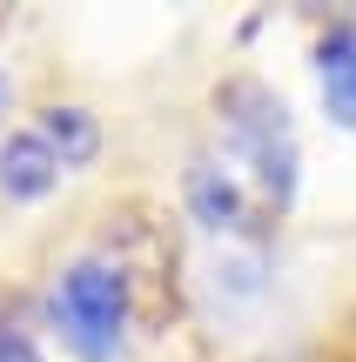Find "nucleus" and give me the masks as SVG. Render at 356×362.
Returning a JSON list of instances; mask_svg holds the SVG:
<instances>
[{
    "mask_svg": "<svg viewBox=\"0 0 356 362\" xmlns=\"http://www.w3.org/2000/svg\"><path fill=\"white\" fill-rule=\"evenodd\" d=\"M215 121H222V155L236 168H249L255 194L276 215L296 208V194H303V141H296L289 101L263 74H236L215 88Z\"/></svg>",
    "mask_w": 356,
    "mask_h": 362,
    "instance_id": "1",
    "label": "nucleus"
},
{
    "mask_svg": "<svg viewBox=\"0 0 356 362\" xmlns=\"http://www.w3.org/2000/svg\"><path fill=\"white\" fill-rule=\"evenodd\" d=\"M47 322L74 362H121L134 329V282L108 255H74L47 288Z\"/></svg>",
    "mask_w": 356,
    "mask_h": 362,
    "instance_id": "2",
    "label": "nucleus"
},
{
    "mask_svg": "<svg viewBox=\"0 0 356 362\" xmlns=\"http://www.w3.org/2000/svg\"><path fill=\"white\" fill-rule=\"evenodd\" d=\"M309 74H316L323 121L343 128V134H356V21H350V13H336V21L316 34V47H309Z\"/></svg>",
    "mask_w": 356,
    "mask_h": 362,
    "instance_id": "3",
    "label": "nucleus"
},
{
    "mask_svg": "<svg viewBox=\"0 0 356 362\" xmlns=\"http://www.w3.org/2000/svg\"><path fill=\"white\" fill-rule=\"evenodd\" d=\"M182 202H188V215H195L209 235H263L255 202L242 194V181L229 175L222 161H195V168L182 175Z\"/></svg>",
    "mask_w": 356,
    "mask_h": 362,
    "instance_id": "4",
    "label": "nucleus"
},
{
    "mask_svg": "<svg viewBox=\"0 0 356 362\" xmlns=\"http://www.w3.org/2000/svg\"><path fill=\"white\" fill-rule=\"evenodd\" d=\"M61 155H54L47 141H40V128H7L0 134V194L21 208L47 202L54 188H61Z\"/></svg>",
    "mask_w": 356,
    "mask_h": 362,
    "instance_id": "5",
    "label": "nucleus"
},
{
    "mask_svg": "<svg viewBox=\"0 0 356 362\" xmlns=\"http://www.w3.org/2000/svg\"><path fill=\"white\" fill-rule=\"evenodd\" d=\"M40 141L61 155V168L67 175H81V168H94L101 161V121H94V107H81V101H54V107H40Z\"/></svg>",
    "mask_w": 356,
    "mask_h": 362,
    "instance_id": "6",
    "label": "nucleus"
},
{
    "mask_svg": "<svg viewBox=\"0 0 356 362\" xmlns=\"http://www.w3.org/2000/svg\"><path fill=\"white\" fill-rule=\"evenodd\" d=\"M0 362H47V356H40L21 329H0Z\"/></svg>",
    "mask_w": 356,
    "mask_h": 362,
    "instance_id": "7",
    "label": "nucleus"
},
{
    "mask_svg": "<svg viewBox=\"0 0 356 362\" xmlns=\"http://www.w3.org/2000/svg\"><path fill=\"white\" fill-rule=\"evenodd\" d=\"M7 115H13V74L0 67V121H7Z\"/></svg>",
    "mask_w": 356,
    "mask_h": 362,
    "instance_id": "8",
    "label": "nucleus"
}]
</instances>
